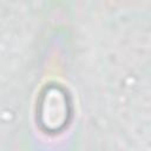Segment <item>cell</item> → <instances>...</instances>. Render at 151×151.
Instances as JSON below:
<instances>
[{"mask_svg": "<svg viewBox=\"0 0 151 151\" xmlns=\"http://www.w3.org/2000/svg\"><path fill=\"white\" fill-rule=\"evenodd\" d=\"M40 123L50 131L61 129L68 119L70 107L66 93L58 86L45 90L40 101Z\"/></svg>", "mask_w": 151, "mask_h": 151, "instance_id": "obj_1", "label": "cell"}]
</instances>
